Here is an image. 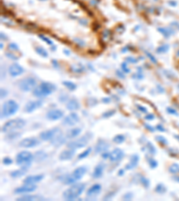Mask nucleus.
Masks as SVG:
<instances>
[{
	"instance_id": "1",
	"label": "nucleus",
	"mask_w": 179,
	"mask_h": 201,
	"mask_svg": "<svg viewBox=\"0 0 179 201\" xmlns=\"http://www.w3.org/2000/svg\"><path fill=\"white\" fill-rule=\"evenodd\" d=\"M84 189H85V183H75L64 191L63 197L67 200H73L78 199L82 194Z\"/></svg>"
},
{
	"instance_id": "2",
	"label": "nucleus",
	"mask_w": 179,
	"mask_h": 201,
	"mask_svg": "<svg viewBox=\"0 0 179 201\" xmlns=\"http://www.w3.org/2000/svg\"><path fill=\"white\" fill-rule=\"evenodd\" d=\"M56 89H57V87L55 84L51 83V82L43 81L39 86H37L34 89L32 93H33V96L37 97V98H43V97L51 95Z\"/></svg>"
},
{
	"instance_id": "3",
	"label": "nucleus",
	"mask_w": 179,
	"mask_h": 201,
	"mask_svg": "<svg viewBox=\"0 0 179 201\" xmlns=\"http://www.w3.org/2000/svg\"><path fill=\"white\" fill-rule=\"evenodd\" d=\"M26 124V122L23 119L21 118H17V119H13L7 122L2 128H1V132H5V133H8V132H12L13 131L16 130H20L22 128L24 127V125Z\"/></svg>"
},
{
	"instance_id": "4",
	"label": "nucleus",
	"mask_w": 179,
	"mask_h": 201,
	"mask_svg": "<svg viewBox=\"0 0 179 201\" xmlns=\"http://www.w3.org/2000/svg\"><path fill=\"white\" fill-rule=\"evenodd\" d=\"M19 109V105L14 100H7L1 108V118H7L14 114Z\"/></svg>"
},
{
	"instance_id": "5",
	"label": "nucleus",
	"mask_w": 179,
	"mask_h": 201,
	"mask_svg": "<svg viewBox=\"0 0 179 201\" xmlns=\"http://www.w3.org/2000/svg\"><path fill=\"white\" fill-rule=\"evenodd\" d=\"M87 168L85 166H80V167L76 168L73 172V174L69 176H67L66 179H64V183L65 184H73L76 181L81 180L84 174H86Z\"/></svg>"
},
{
	"instance_id": "6",
	"label": "nucleus",
	"mask_w": 179,
	"mask_h": 201,
	"mask_svg": "<svg viewBox=\"0 0 179 201\" xmlns=\"http://www.w3.org/2000/svg\"><path fill=\"white\" fill-rule=\"evenodd\" d=\"M34 159V156L29 151H22L16 156V163L21 166L30 167L32 162Z\"/></svg>"
},
{
	"instance_id": "7",
	"label": "nucleus",
	"mask_w": 179,
	"mask_h": 201,
	"mask_svg": "<svg viewBox=\"0 0 179 201\" xmlns=\"http://www.w3.org/2000/svg\"><path fill=\"white\" fill-rule=\"evenodd\" d=\"M92 134L88 132L85 135H83L82 137H81L80 139H77L75 141H71L67 144V147L73 148V149H77V148H82L84 147L88 144V142L92 140Z\"/></svg>"
},
{
	"instance_id": "8",
	"label": "nucleus",
	"mask_w": 179,
	"mask_h": 201,
	"mask_svg": "<svg viewBox=\"0 0 179 201\" xmlns=\"http://www.w3.org/2000/svg\"><path fill=\"white\" fill-rule=\"evenodd\" d=\"M37 81L34 78L32 77H28V78H24L22 80H19L18 82V87L22 91H31L34 89L35 88L37 87Z\"/></svg>"
},
{
	"instance_id": "9",
	"label": "nucleus",
	"mask_w": 179,
	"mask_h": 201,
	"mask_svg": "<svg viewBox=\"0 0 179 201\" xmlns=\"http://www.w3.org/2000/svg\"><path fill=\"white\" fill-rule=\"evenodd\" d=\"M40 144V141L39 139L35 137H31V138H26L23 139L22 141H20L19 146L24 148H31V147H35L39 146Z\"/></svg>"
},
{
	"instance_id": "10",
	"label": "nucleus",
	"mask_w": 179,
	"mask_h": 201,
	"mask_svg": "<svg viewBox=\"0 0 179 201\" xmlns=\"http://www.w3.org/2000/svg\"><path fill=\"white\" fill-rule=\"evenodd\" d=\"M37 186L35 184H28V183H24V185L21 186V187L16 188L14 189V193L15 194H26V193H31L36 190Z\"/></svg>"
},
{
	"instance_id": "11",
	"label": "nucleus",
	"mask_w": 179,
	"mask_h": 201,
	"mask_svg": "<svg viewBox=\"0 0 179 201\" xmlns=\"http://www.w3.org/2000/svg\"><path fill=\"white\" fill-rule=\"evenodd\" d=\"M101 190V185L99 183L93 184L92 187L87 190L86 199H94L100 193Z\"/></svg>"
},
{
	"instance_id": "12",
	"label": "nucleus",
	"mask_w": 179,
	"mask_h": 201,
	"mask_svg": "<svg viewBox=\"0 0 179 201\" xmlns=\"http://www.w3.org/2000/svg\"><path fill=\"white\" fill-rule=\"evenodd\" d=\"M59 131L60 130L58 128H54V129H51V130L44 131V132H42L40 134V140L44 141H51L54 137L58 133Z\"/></svg>"
},
{
	"instance_id": "13",
	"label": "nucleus",
	"mask_w": 179,
	"mask_h": 201,
	"mask_svg": "<svg viewBox=\"0 0 179 201\" xmlns=\"http://www.w3.org/2000/svg\"><path fill=\"white\" fill-rule=\"evenodd\" d=\"M80 121V117L76 113H71L66 116L63 120V124L67 126H73Z\"/></svg>"
},
{
	"instance_id": "14",
	"label": "nucleus",
	"mask_w": 179,
	"mask_h": 201,
	"mask_svg": "<svg viewBox=\"0 0 179 201\" xmlns=\"http://www.w3.org/2000/svg\"><path fill=\"white\" fill-rule=\"evenodd\" d=\"M42 105H43V101L40 100V99H39V100L29 101L26 105H25L24 111H25L26 113H32L36 109L41 107Z\"/></svg>"
},
{
	"instance_id": "15",
	"label": "nucleus",
	"mask_w": 179,
	"mask_h": 201,
	"mask_svg": "<svg viewBox=\"0 0 179 201\" xmlns=\"http://www.w3.org/2000/svg\"><path fill=\"white\" fill-rule=\"evenodd\" d=\"M8 72L11 76L13 77H16V76H19L21 74H22L24 73V69L20 65L18 64H13L9 66L8 69Z\"/></svg>"
},
{
	"instance_id": "16",
	"label": "nucleus",
	"mask_w": 179,
	"mask_h": 201,
	"mask_svg": "<svg viewBox=\"0 0 179 201\" xmlns=\"http://www.w3.org/2000/svg\"><path fill=\"white\" fill-rule=\"evenodd\" d=\"M75 154V149L68 147L67 149L63 150L59 154V159L62 161H67L71 160L73 157V156Z\"/></svg>"
},
{
	"instance_id": "17",
	"label": "nucleus",
	"mask_w": 179,
	"mask_h": 201,
	"mask_svg": "<svg viewBox=\"0 0 179 201\" xmlns=\"http://www.w3.org/2000/svg\"><path fill=\"white\" fill-rule=\"evenodd\" d=\"M124 157V151L120 148H115L111 153H109V160L111 162H118Z\"/></svg>"
},
{
	"instance_id": "18",
	"label": "nucleus",
	"mask_w": 179,
	"mask_h": 201,
	"mask_svg": "<svg viewBox=\"0 0 179 201\" xmlns=\"http://www.w3.org/2000/svg\"><path fill=\"white\" fill-rule=\"evenodd\" d=\"M64 115V112L62 110L59 109H53V110H50L47 113V118L48 120L51 121H56L58 120L60 118H62Z\"/></svg>"
},
{
	"instance_id": "19",
	"label": "nucleus",
	"mask_w": 179,
	"mask_h": 201,
	"mask_svg": "<svg viewBox=\"0 0 179 201\" xmlns=\"http://www.w3.org/2000/svg\"><path fill=\"white\" fill-rule=\"evenodd\" d=\"M44 178L43 174H37V175H31L26 177L23 180V183H28V184H35L37 182L40 181Z\"/></svg>"
},
{
	"instance_id": "20",
	"label": "nucleus",
	"mask_w": 179,
	"mask_h": 201,
	"mask_svg": "<svg viewBox=\"0 0 179 201\" xmlns=\"http://www.w3.org/2000/svg\"><path fill=\"white\" fill-rule=\"evenodd\" d=\"M107 148H108V144L106 141H103V140H100L95 146V153L100 154V153L107 152Z\"/></svg>"
},
{
	"instance_id": "21",
	"label": "nucleus",
	"mask_w": 179,
	"mask_h": 201,
	"mask_svg": "<svg viewBox=\"0 0 179 201\" xmlns=\"http://www.w3.org/2000/svg\"><path fill=\"white\" fill-rule=\"evenodd\" d=\"M139 156L138 155H133L130 158V161L128 162V164L126 165V170H133L134 168L138 165V163H139Z\"/></svg>"
},
{
	"instance_id": "22",
	"label": "nucleus",
	"mask_w": 179,
	"mask_h": 201,
	"mask_svg": "<svg viewBox=\"0 0 179 201\" xmlns=\"http://www.w3.org/2000/svg\"><path fill=\"white\" fill-rule=\"evenodd\" d=\"M104 169H105V165L102 163H100L99 165H97L95 166V168H94V171H93V178L94 179H99V178H100L102 176V174H103Z\"/></svg>"
},
{
	"instance_id": "23",
	"label": "nucleus",
	"mask_w": 179,
	"mask_h": 201,
	"mask_svg": "<svg viewBox=\"0 0 179 201\" xmlns=\"http://www.w3.org/2000/svg\"><path fill=\"white\" fill-rule=\"evenodd\" d=\"M82 132V129L81 128H73L70 129L69 131H67L66 133V138L68 140H73L74 138H76L80 133Z\"/></svg>"
},
{
	"instance_id": "24",
	"label": "nucleus",
	"mask_w": 179,
	"mask_h": 201,
	"mask_svg": "<svg viewBox=\"0 0 179 201\" xmlns=\"http://www.w3.org/2000/svg\"><path fill=\"white\" fill-rule=\"evenodd\" d=\"M67 138H65L64 136H63V133H62V132L59 131L58 132V133L57 134L55 137H54L53 139L51 140V143H52V145H55V146H59L61 144H63L64 143V141L66 140Z\"/></svg>"
},
{
	"instance_id": "25",
	"label": "nucleus",
	"mask_w": 179,
	"mask_h": 201,
	"mask_svg": "<svg viewBox=\"0 0 179 201\" xmlns=\"http://www.w3.org/2000/svg\"><path fill=\"white\" fill-rule=\"evenodd\" d=\"M67 108L70 111H75L80 108V103L77 99L75 98H71L69 99L67 103Z\"/></svg>"
},
{
	"instance_id": "26",
	"label": "nucleus",
	"mask_w": 179,
	"mask_h": 201,
	"mask_svg": "<svg viewBox=\"0 0 179 201\" xmlns=\"http://www.w3.org/2000/svg\"><path fill=\"white\" fill-rule=\"evenodd\" d=\"M17 200H20V201L45 200V199H44L42 196H40V195H29V196H22V197H21V198H19V199H17Z\"/></svg>"
},
{
	"instance_id": "27",
	"label": "nucleus",
	"mask_w": 179,
	"mask_h": 201,
	"mask_svg": "<svg viewBox=\"0 0 179 201\" xmlns=\"http://www.w3.org/2000/svg\"><path fill=\"white\" fill-rule=\"evenodd\" d=\"M27 169H28V167L22 166V168H21V169H19V170H15V171H13V172L10 174V175H11L13 178H19V177H22V175H24V174H26Z\"/></svg>"
},
{
	"instance_id": "28",
	"label": "nucleus",
	"mask_w": 179,
	"mask_h": 201,
	"mask_svg": "<svg viewBox=\"0 0 179 201\" xmlns=\"http://www.w3.org/2000/svg\"><path fill=\"white\" fill-rule=\"evenodd\" d=\"M71 71L75 74H81L84 71V66L81 64H76V65H73L71 66Z\"/></svg>"
},
{
	"instance_id": "29",
	"label": "nucleus",
	"mask_w": 179,
	"mask_h": 201,
	"mask_svg": "<svg viewBox=\"0 0 179 201\" xmlns=\"http://www.w3.org/2000/svg\"><path fill=\"white\" fill-rule=\"evenodd\" d=\"M47 156V155L44 152V151H39V152H37L36 154L34 155V159L37 161V162H39V161H42L44 160V159H46Z\"/></svg>"
},
{
	"instance_id": "30",
	"label": "nucleus",
	"mask_w": 179,
	"mask_h": 201,
	"mask_svg": "<svg viewBox=\"0 0 179 201\" xmlns=\"http://www.w3.org/2000/svg\"><path fill=\"white\" fill-rule=\"evenodd\" d=\"M35 51H36V53L40 55V56H42V57H47V55H48L46 49L42 47H35Z\"/></svg>"
},
{
	"instance_id": "31",
	"label": "nucleus",
	"mask_w": 179,
	"mask_h": 201,
	"mask_svg": "<svg viewBox=\"0 0 179 201\" xmlns=\"http://www.w3.org/2000/svg\"><path fill=\"white\" fill-rule=\"evenodd\" d=\"M125 141H126V136L123 134H118V135L115 136L113 139V141L117 144H122Z\"/></svg>"
},
{
	"instance_id": "32",
	"label": "nucleus",
	"mask_w": 179,
	"mask_h": 201,
	"mask_svg": "<svg viewBox=\"0 0 179 201\" xmlns=\"http://www.w3.org/2000/svg\"><path fill=\"white\" fill-rule=\"evenodd\" d=\"M63 85L67 88V89H68L69 90H74L76 89V85L73 82H72V81H67V80L63 81Z\"/></svg>"
},
{
	"instance_id": "33",
	"label": "nucleus",
	"mask_w": 179,
	"mask_h": 201,
	"mask_svg": "<svg viewBox=\"0 0 179 201\" xmlns=\"http://www.w3.org/2000/svg\"><path fill=\"white\" fill-rule=\"evenodd\" d=\"M91 152H92V148H91V147L87 148L86 150H84L83 152H82V153L78 156V160H82V159H83V158L87 157L89 155L91 154Z\"/></svg>"
},
{
	"instance_id": "34",
	"label": "nucleus",
	"mask_w": 179,
	"mask_h": 201,
	"mask_svg": "<svg viewBox=\"0 0 179 201\" xmlns=\"http://www.w3.org/2000/svg\"><path fill=\"white\" fill-rule=\"evenodd\" d=\"M140 181L145 188H149L150 186V181L143 176H140Z\"/></svg>"
},
{
	"instance_id": "35",
	"label": "nucleus",
	"mask_w": 179,
	"mask_h": 201,
	"mask_svg": "<svg viewBox=\"0 0 179 201\" xmlns=\"http://www.w3.org/2000/svg\"><path fill=\"white\" fill-rule=\"evenodd\" d=\"M146 147H147V150H148L151 154H155V153H156L155 147H154V146H153L151 142H148L147 145H146Z\"/></svg>"
},
{
	"instance_id": "36",
	"label": "nucleus",
	"mask_w": 179,
	"mask_h": 201,
	"mask_svg": "<svg viewBox=\"0 0 179 201\" xmlns=\"http://www.w3.org/2000/svg\"><path fill=\"white\" fill-rule=\"evenodd\" d=\"M39 38H40L42 40H44L45 42H47L48 45H50V46H52L53 45V42H52V40H49L48 38H47L46 36H44V35H42V34H40L39 35Z\"/></svg>"
},
{
	"instance_id": "37",
	"label": "nucleus",
	"mask_w": 179,
	"mask_h": 201,
	"mask_svg": "<svg viewBox=\"0 0 179 201\" xmlns=\"http://www.w3.org/2000/svg\"><path fill=\"white\" fill-rule=\"evenodd\" d=\"M155 190H156V192H158V193H163V192L165 191V187H164L162 184H158L156 189H155Z\"/></svg>"
},
{
	"instance_id": "38",
	"label": "nucleus",
	"mask_w": 179,
	"mask_h": 201,
	"mask_svg": "<svg viewBox=\"0 0 179 201\" xmlns=\"http://www.w3.org/2000/svg\"><path fill=\"white\" fill-rule=\"evenodd\" d=\"M116 113V111L115 110H110V111H107V112H105L103 115H102V117L103 118H107V117H110V116H112L113 114Z\"/></svg>"
},
{
	"instance_id": "39",
	"label": "nucleus",
	"mask_w": 179,
	"mask_h": 201,
	"mask_svg": "<svg viewBox=\"0 0 179 201\" xmlns=\"http://www.w3.org/2000/svg\"><path fill=\"white\" fill-rule=\"evenodd\" d=\"M149 165H150L151 168H155V167H157L158 163L154 160L153 158H150V159H149Z\"/></svg>"
},
{
	"instance_id": "40",
	"label": "nucleus",
	"mask_w": 179,
	"mask_h": 201,
	"mask_svg": "<svg viewBox=\"0 0 179 201\" xmlns=\"http://www.w3.org/2000/svg\"><path fill=\"white\" fill-rule=\"evenodd\" d=\"M133 193H131V192H128V193H126L123 196V199H126V200H131L132 199H133Z\"/></svg>"
},
{
	"instance_id": "41",
	"label": "nucleus",
	"mask_w": 179,
	"mask_h": 201,
	"mask_svg": "<svg viewBox=\"0 0 179 201\" xmlns=\"http://www.w3.org/2000/svg\"><path fill=\"white\" fill-rule=\"evenodd\" d=\"M2 162H3V164H4V165H11V164L13 163V160H12L11 158H9V157H5Z\"/></svg>"
},
{
	"instance_id": "42",
	"label": "nucleus",
	"mask_w": 179,
	"mask_h": 201,
	"mask_svg": "<svg viewBox=\"0 0 179 201\" xmlns=\"http://www.w3.org/2000/svg\"><path fill=\"white\" fill-rule=\"evenodd\" d=\"M6 55H7L8 58L12 59V60H17V59H18V57H17L16 55H13V54L7 53V54H6Z\"/></svg>"
},
{
	"instance_id": "43",
	"label": "nucleus",
	"mask_w": 179,
	"mask_h": 201,
	"mask_svg": "<svg viewBox=\"0 0 179 201\" xmlns=\"http://www.w3.org/2000/svg\"><path fill=\"white\" fill-rule=\"evenodd\" d=\"M145 53H146V55H147V56H149V58H150V59L152 60V62H153V63H155V64L157 63V60L155 59V57L153 56L152 54L150 53V52H145Z\"/></svg>"
},
{
	"instance_id": "44",
	"label": "nucleus",
	"mask_w": 179,
	"mask_h": 201,
	"mask_svg": "<svg viewBox=\"0 0 179 201\" xmlns=\"http://www.w3.org/2000/svg\"><path fill=\"white\" fill-rule=\"evenodd\" d=\"M122 69L124 70V72H125V73H127V74H128V73H130V70L128 69L127 65H126V63H123V64H122Z\"/></svg>"
},
{
	"instance_id": "45",
	"label": "nucleus",
	"mask_w": 179,
	"mask_h": 201,
	"mask_svg": "<svg viewBox=\"0 0 179 201\" xmlns=\"http://www.w3.org/2000/svg\"><path fill=\"white\" fill-rule=\"evenodd\" d=\"M156 140L159 141V142H160V143H163V144H166V140L163 138V137H161V136H158L157 138H156Z\"/></svg>"
},
{
	"instance_id": "46",
	"label": "nucleus",
	"mask_w": 179,
	"mask_h": 201,
	"mask_svg": "<svg viewBox=\"0 0 179 201\" xmlns=\"http://www.w3.org/2000/svg\"><path fill=\"white\" fill-rule=\"evenodd\" d=\"M8 47H9V48H11V49H16V50H17V49H19V47H18L16 44H14V43H11V44H9V45H8Z\"/></svg>"
},
{
	"instance_id": "47",
	"label": "nucleus",
	"mask_w": 179,
	"mask_h": 201,
	"mask_svg": "<svg viewBox=\"0 0 179 201\" xmlns=\"http://www.w3.org/2000/svg\"><path fill=\"white\" fill-rule=\"evenodd\" d=\"M166 48H167V46H164V47H160L157 49V52L158 53H162V52H166Z\"/></svg>"
},
{
	"instance_id": "48",
	"label": "nucleus",
	"mask_w": 179,
	"mask_h": 201,
	"mask_svg": "<svg viewBox=\"0 0 179 201\" xmlns=\"http://www.w3.org/2000/svg\"><path fill=\"white\" fill-rule=\"evenodd\" d=\"M137 108H138V110H140L141 112H143V113H147V112H148L147 108L142 107V106H139V105H137Z\"/></svg>"
},
{
	"instance_id": "49",
	"label": "nucleus",
	"mask_w": 179,
	"mask_h": 201,
	"mask_svg": "<svg viewBox=\"0 0 179 201\" xmlns=\"http://www.w3.org/2000/svg\"><path fill=\"white\" fill-rule=\"evenodd\" d=\"M7 96V90H6V89H1V98H6Z\"/></svg>"
},
{
	"instance_id": "50",
	"label": "nucleus",
	"mask_w": 179,
	"mask_h": 201,
	"mask_svg": "<svg viewBox=\"0 0 179 201\" xmlns=\"http://www.w3.org/2000/svg\"><path fill=\"white\" fill-rule=\"evenodd\" d=\"M145 119L146 120H152V119H154V114H147V115L145 116Z\"/></svg>"
},
{
	"instance_id": "51",
	"label": "nucleus",
	"mask_w": 179,
	"mask_h": 201,
	"mask_svg": "<svg viewBox=\"0 0 179 201\" xmlns=\"http://www.w3.org/2000/svg\"><path fill=\"white\" fill-rule=\"evenodd\" d=\"M126 61H127V62H130V63H133V64H135V63L137 62V60H136V59L132 58V57H130V56L126 58Z\"/></svg>"
},
{
	"instance_id": "52",
	"label": "nucleus",
	"mask_w": 179,
	"mask_h": 201,
	"mask_svg": "<svg viewBox=\"0 0 179 201\" xmlns=\"http://www.w3.org/2000/svg\"><path fill=\"white\" fill-rule=\"evenodd\" d=\"M177 170H178V167L177 165H172L170 167V172L171 173H176V171H177Z\"/></svg>"
},
{
	"instance_id": "53",
	"label": "nucleus",
	"mask_w": 179,
	"mask_h": 201,
	"mask_svg": "<svg viewBox=\"0 0 179 201\" xmlns=\"http://www.w3.org/2000/svg\"><path fill=\"white\" fill-rule=\"evenodd\" d=\"M117 76H119V77H121L122 79H124V78H125V75L122 74L120 71H117Z\"/></svg>"
},
{
	"instance_id": "54",
	"label": "nucleus",
	"mask_w": 179,
	"mask_h": 201,
	"mask_svg": "<svg viewBox=\"0 0 179 201\" xmlns=\"http://www.w3.org/2000/svg\"><path fill=\"white\" fill-rule=\"evenodd\" d=\"M114 195H115V193H114V192H113V194L107 195L106 197H105V199H111V198H112Z\"/></svg>"
},
{
	"instance_id": "55",
	"label": "nucleus",
	"mask_w": 179,
	"mask_h": 201,
	"mask_svg": "<svg viewBox=\"0 0 179 201\" xmlns=\"http://www.w3.org/2000/svg\"><path fill=\"white\" fill-rule=\"evenodd\" d=\"M145 126H146V128H149V130H150L151 132H154V128L151 127L150 125H145Z\"/></svg>"
},
{
	"instance_id": "56",
	"label": "nucleus",
	"mask_w": 179,
	"mask_h": 201,
	"mask_svg": "<svg viewBox=\"0 0 179 201\" xmlns=\"http://www.w3.org/2000/svg\"><path fill=\"white\" fill-rule=\"evenodd\" d=\"M102 101L105 102V103H109V102H110V99H109V98H103Z\"/></svg>"
},
{
	"instance_id": "57",
	"label": "nucleus",
	"mask_w": 179,
	"mask_h": 201,
	"mask_svg": "<svg viewBox=\"0 0 179 201\" xmlns=\"http://www.w3.org/2000/svg\"><path fill=\"white\" fill-rule=\"evenodd\" d=\"M1 39H2V40H3V39H4V40H7V38L6 37V35H5V34L1 33Z\"/></svg>"
},
{
	"instance_id": "58",
	"label": "nucleus",
	"mask_w": 179,
	"mask_h": 201,
	"mask_svg": "<svg viewBox=\"0 0 179 201\" xmlns=\"http://www.w3.org/2000/svg\"><path fill=\"white\" fill-rule=\"evenodd\" d=\"M157 128H159V129H158L159 131H164V129H163L162 127H160V125H158V126H157Z\"/></svg>"
},
{
	"instance_id": "59",
	"label": "nucleus",
	"mask_w": 179,
	"mask_h": 201,
	"mask_svg": "<svg viewBox=\"0 0 179 201\" xmlns=\"http://www.w3.org/2000/svg\"><path fill=\"white\" fill-rule=\"evenodd\" d=\"M123 174H124V170H120L119 171V175H123Z\"/></svg>"
}]
</instances>
